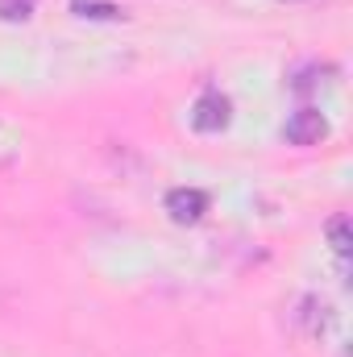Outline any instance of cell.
Returning a JSON list of instances; mask_svg holds the SVG:
<instances>
[{"label":"cell","mask_w":353,"mask_h":357,"mask_svg":"<svg viewBox=\"0 0 353 357\" xmlns=\"http://www.w3.org/2000/svg\"><path fill=\"white\" fill-rule=\"evenodd\" d=\"M233 121V100L225 91H204L191 108V129L195 133H220Z\"/></svg>","instance_id":"obj_1"},{"label":"cell","mask_w":353,"mask_h":357,"mask_svg":"<svg viewBox=\"0 0 353 357\" xmlns=\"http://www.w3.org/2000/svg\"><path fill=\"white\" fill-rule=\"evenodd\" d=\"M283 137H287L291 146H316V142L329 137V121H324L320 108H299V112H291Z\"/></svg>","instance_id":"obj_2"},{"label":"cell","mask_w":353,"mask_h":357,"mask_svg":"<svg viewBox=\"0 0 353 357\" xmlns=\"http://www.w3.org/2000/svg\"><path fill=\"white\" fill-rule=\"evenodd\" d=\"M167 212L175 225H195L208 212V195L200 187H175V191H167Z\"/></svg>","instance_id":"obj_3"},{"label":"cell","mask_w":353,"mask_h":357,"mask_svg":"<svg viewBox=\"0 0 353 357\" xmlns=\"http://www.w3.org/2000/svg\"><path fill=\"white\" fill-rule=\"evenodd\" d=\"M71 13L84 21H121L125 17L121 4H112V0H71Z\"/></svg>","instance_id":"obj_4"},{"label":"cell","mask_w":353,"mask_h":357,"mask_svg":"<svg viewBox=\"0 0 353 357\" xmlns=\"http://www.w3.org/2000/svg\"><path fill=\"white\" fill-rule=\"evenodd\" d=\"M324 233H329V245H333V254H337V258H350V250H353L350 216H345V212H337V216L324 225Z\"/></svg>","instance_id":"obj_5"},{"label":"cell","mask_w":353,"mask_h":357,"mask_svg":"<svg viewBox=\"0 0 353 357\" xmlns=\"http://www.w3.org/2000/svg\"><path fill=\"white\" fill-rule=\"evenodd\" d=\"M38 13V0H0V21L17 25V21H29Z\"/></svg>","instance_id":"obj_6"}]
</instances>
